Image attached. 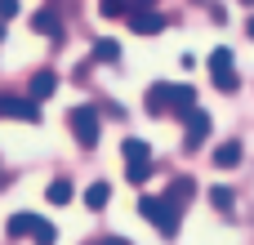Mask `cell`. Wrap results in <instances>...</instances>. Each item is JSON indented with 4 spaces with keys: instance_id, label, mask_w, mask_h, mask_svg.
Returning a JSON list of instances; mask_svg holds the SVG:
<instances>
[{
    "instance_id": "cell-18",
    "label": "cell",
    "mask_w": 254,
    "mask_h": 245,
    "mask_svg": "<svg viewBox=\"0 0 254 245\" xmlns=\"http://www.w3.org/2000/svg\"><path fill=\"white\" fill-rule=\"evenodd\" d=\"M49 201H54V205H67V201H71V183H67V179L49 183Z\"/></svg>"
},
{
    "instance_id": "cell-16",
    "label": "cell",
    "mask_w": 254,
    "mask_h": 245,
    "mask_svg": "<svg viewBox=\"0 0 254 245\" xmlns=\"http://www.w3.org/2000/svg\"><path fill=\"white\" fill-rule=\"evenodd\" d=\"M116 58H121V45L116 40H98L94 45V62H116Z\"/></svg>"
},
{
    "instance_id": "cell-21",
    "label": "cell",
    "mask_w": 254,
    "mask_h": 245,
    "mask_svg": "<svg viewBox=\"0 0 254 245\" xmlns=\"http://www.w3.org/2000/svg\"><path fill=\"white\" fill-rule=\"evenodd\" d=\"M18 13V0H0V18H13Z\"/></svg>"
},
{
    "instance_id": "cell-25",
    "label": "cell",
    "mask_w": 254,
    "mask_h": 245,
    "mask_svg": "<svg viewBox=\"0 0 254 245\" xmlns=\"http://www.w3.org/2000/svg\"><path fill=\"white\" fill-rule=\"evenodd\" d=\"M0 40H4V31H0Z\"/></svg>"
},
{
    "instance_id": "cell-2",
    "label": "cell",
    "mask_w": 254,
    "mask_h": 245,
    "mask_svg": "<svg viewBox=\"0 0 254 245\" xmlns=\"http://www.w3.org/2000/svg\"><path fill=\"white\" fill-rule=\"evenodd\" d=\"M138 214H143V219H152L165 237H174V232H179V210H174L165 196H138Z\"/></svg>"
},
{
    "instance_id": "cell-6",
    "label": "cell",
    "mask_w": 254,
    "mask_h": 245,
    "mask_svg": "<svg viewBox=\"0 0 254 245\" xmlns=\"http://www.w3.org/2000/svg\"><path fill=\"white\" fill-rule=\"evenodd\" d=\"M205 138H210V116L192 103V107H188V138H183V143H188V152H196Z\"/></svg>"
},
{
    "instance_id": "cell-20",
    "label": "cell",
    "mask_w": 254,
    "mask_h": 245,
    "mask_svg": "<svg viewBox=\"0 0 254 245\" xmlns=\"http://www.w3.org/2000/svg\"><path fill=\"white\" fill-rule=\"evenodd\" d=\"M210 201H214V210H223V214H232V205H237L228 187H214V192H210Z\"/></svg>"
},
{
    "instance_id": "cell-9",
    "label": "cell",
    "mask_w": 254,
    "mask_h": 245,
    "mask_svg": "<svg viewBox=\"0 0 254 245\" xmlns=\"http://www.w3.org/2000/svg\"><path fill=\"white\" fill-rule=\"evenodd\" d=\"M54 89H58V76L54 71H36L31 76V98H49Z\"/></svg>"
},
{
    "instance_id": "cell-14",
    "label": "cell",
    "mask_w": 254,
    "mask_h": 245,
    "mask_svg": "<svg viewBox=\"0 0 254 245\" xmlns=\"http://www.w3.org/2000/svg\"><path fill=\"white\" fill-rule=\"evenodd\" d=\"M31 223H36V214H13V219L4 223V232L18 241V237H27V232H31Z\"/></svg>"
},
{
    "instance_id": "cell-1",
    "label": "cell",
    "mask_w": 254,
    "mask_h": 245,
    "mask_svg": "<svg viewBox=\"0 0 254 245\" xmlns=\"http://www.w3.org/2000/svg\"><path fill=\"white\" fill-rule=\"evenodd\" d=\"M143 103H147L152 116H165L170 107H183V112H188V107L196 103V89H192V85H165V80H156Z\"/></svg>"
},
{
    "instance_id": "cell-19",
    "label": "cell",
    "mask_w": 254,
    "mask_h": 245,
    "mask_svg": "<svg viewBox=\"0 0 254 245\" xmlns=\"http://www.w3.org/2000/svg\"><path fill=\"white\" fill-rule=\"evenodd\" d=\"M98 13H103V18H125L129 4H125V0H98Z\"/></svg>"
},
{
    "instance_id": "cell-4",
    "label": "cell",
    "mask_w": 254,
    "mask_h": 245,
    "mask_svg": "<svg viewBox=\"0 0 254 245\" xmlns=\"http://www.w3.org/2000/svg\"><path fill=\"white\" fill-rule=\"evenodd\" d=\"M71 134H76L85 147H94V143H98V112H94V107H76V112H71Z\"/></svg>"
},
{
    "instance_id": "cell-7",
    "label": "cell",
    "mask_w": 254,
    "mask_h": 245,
    "mask_svg": "<svg viewBox=\"0 0 254 245\" xmlns=\"http://www.w3.org/2000/svg\"><path fill=\"white\" fill-rule=\"evenodd\" d=\"M0 112H4V116H13V121H27V125H36V121H40L36 98H9V94H0Z\"/></svg>"
},
{
    "instance_id": "cell-15",
    "label": "cell",
    "mask_w": 254,
    "mask_h": 245,
    "mask_svg": "<svg viewBox=\"0 0 254 245\" xmlns=\"http://www.w3.org/2000/svg\"><path fill=\"white\" fill-rule=\"evenodd\" d=\"M27 237H36V245H54V241H58V232H54V223H45V219H36Z\"/></svg>"
},
{
    "instance_id": "cell-3",
    "label": "cell",
    "mask_w": 254,
    "mask_h": 245,
    "mask_svg": "<svg viewBox=\"0 0 254 245\" xmlns=\"http://www.w3.org/2000/svg\"><path fill=\"white\" fill-rule=\"evenodd\" d=\"M210 71H214V85L223 89V94H232L241 80H237V67H232V49H214L210 54Z\"/></svg>"
},
{
    "instance_id": "cell-11",
    "label": "cell",
    "mask_w": 254,
    "mask_h": 245,
    "mask_svg": "<svg viewBox=\"0 0 254 245\" xmlns=\"http://www.w3.org/2000/svg\"><path fill=\"white\" fill-rule=\"evenodd\" d=\"M31 27H36L40 36H63V22H58V18L49 13V9H40V13L31 18Z\"/></svg>"
},
{
    "instance_id": "cell-13",
    "label": "cell",
    "mask_w": 254,
    "mask_h": 245,
    "mask_svg": "<svg viewBox=\"0 0 254 245\" xmlns=\"http://www.w3.org/2000/svg\"><path fill=\"white\" fill-rule=\"evenodd\" d=\"M107 201H112V187H107V183H89V192H85V205H89V210H103Z\"/></svg>"
},
{
    "instance_id": "cell-10",
    "label": "cell",
    "mask_w": 254,
    "mask_h": 245,
    "mask_svg": "<svg viewBox=\"0 0 254 245\" xmlns=\"http://www.w3.org/2000/svg\"><path fill=\"white\" fill-rule=\"evenodd\" d=\"M214 165H219V170H237V165H241V143H223V147L214 152Z\"/></svg>"
},
{
    "instance_id": "cell-17",
    "label": "cell",
    "mask_w": 254,
    "mask_h": 245,
    "mask_svg": "<svg viewBox=\"0 0 254 245\" xmlns=\"http://www.w3.org/2000/svg\"><path fill=\"white\" fill-rule=\"evenodd\" d=\"M125 179H129V183H147V179H152V161H129V165H125Z\"/></svg>"
},
{
    "instance_id": "cell-23",
    "label": "cell",
    "mask_w": 254,
    "mask_h": 245,
    "mask_svg": "<svg viewBox=\"0 0 254 245\" xmlns=\"http://www.w3.org/2000/svg\"><path fill=\"white\" fill-rule=\"evenodd\" d=\"M125 4H129V9H143V4H152V0H125Z\"/></svg>"
},
{
    "instance_id": "cell-5",
    "label": "cell",
    "mask_w": 254,
    "mask_h": 245,
    "mask_svg": "<svg viewBox=\"0 0 254 245\" xmlns=\"http://www.w3.org/2000/svg\"><path fill=\"white\" fill-rule=\"evenodd\" d=\"M125 18H129V27H134L138 36H156V31H165V18H161L152 4H143V9H129Z\"/></svg>"
},
{
    "instance_id": "cell-22",
    "label": "cell",
    "mask_w": 254,
    "mask_h": 245,
    "mask_svg": "<svg viewBox=\"0 0 254 245\" xmlns=\"http://www.w3.org/2000/svg\"><path fill=\"white\" fill-rule=\"evenodd\" d=\"M89 245H129L125 237H107V241H89Z\"/></svg>"
},
{
    "instance_id": "cell-8",
    "label": "cell",
    "mask_w": 254,
    "mask_h": 245,
    "mask_svg": "<svg viewBox=\"0 0 254 245\" xmlns=\"http://www.w3.org/2000/svg\"><path fill=\"white\" fill-rule=\"evenodd\" d=\"M192 196H196V183H192V179H174V183H170V192H165V201H170L174 210H183Z\"/></svg>"
},
{
    "instance_id": "cell-24",
    "label": "cell",
    "mask_w": 254,
    "mask_h": 245,
    "mask_svg": "<svg viewBox=\"0 0 254 245\" xmlns=\"http://www.w3.org/2000/svg\"><path fill=\"white\" fill-rule=\"evenodd\" d=\"M246 31H250V36H254V18H250V22H246Z\"/></svg>"
},
{
    "instance_id": "cell-12",
    "label": "cell",
    "mask_w": 254,
    "mask_h": 245,
    "mask_svg": "<svg viewBox=\"0 0 254 245\" xmlns=\"http://www.w3.org/2000/svg\"><path fill=\"white\" fill-rule=\"evenodd\" d=\"M121 156H125V165H129V161H152V147H147L143 138H125Z\"/></svg>"
}]
</instances>
